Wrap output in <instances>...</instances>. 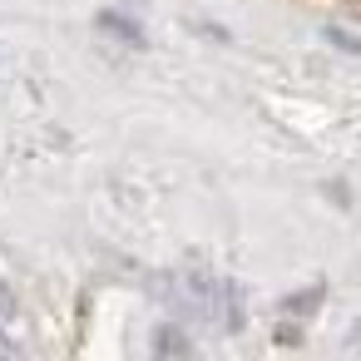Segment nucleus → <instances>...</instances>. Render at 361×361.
I'll list each match as a JSON object with an SVG mask.
<instances>
[{"label": "nucleus", "mask_w": 361, "mask_h": 361, "mask_svg": "<svg viewBox=\"0 0 361 361\" xmlns=\"http://www.w3.org/2000/svg\"><path fill=\"white\" fill-rule=\"evenodd\" d=\"M94 25H99L104 35H114V40H124L129 50H144V45H149V35H144V25H139V20H129V16H119V11H99V16H94Z\"/></svg>", "instance_id": "nucleus-1"}, {"label": "nucleus", "mask_w": 361, "mask_h": 361, "mask_svg": "<svg viewBox=\"0 0 361 361\" xmlns=\"http://www.w3.org/2000/svg\"><path fill=\"white\" fill-rule=\"evenodd\" d=\"M317 302H322V287H312V292H297V297H287L282 307H287V312H307V307H317Z\"/></svg>", "instance_id": "nucleus-2"}]
</instances>
